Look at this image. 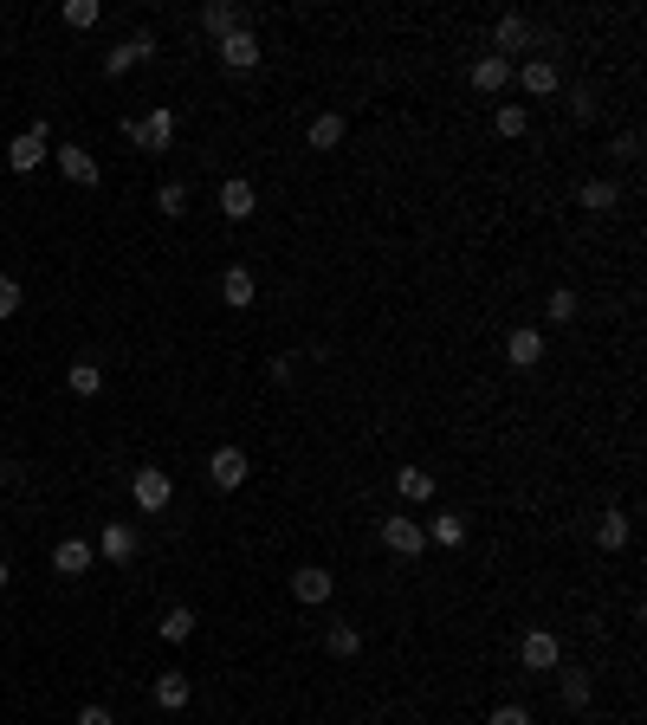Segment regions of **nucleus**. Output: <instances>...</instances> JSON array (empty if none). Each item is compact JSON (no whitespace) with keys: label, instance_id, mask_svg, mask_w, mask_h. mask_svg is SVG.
<instances>
[{"label":"nucleus","instance_id":"obj_1","mask_svg":"<svg viewBox=\"0 0 647 725\" xmlns=\"http://www.w3.org/2000/svg\"><path fill=\"white\" fill-rule=\"evenodd\" d=\"M123 130H130V143H143L149 156H162V149L175 143V111H149V117H130Z\"/></svg>","mask_w":647,"mask_h":725},{"label":"nucleus","instance_id":"obj_2","mask_svg":"<svg viewBox=\"0 0 647 725\" xmlns=\"http://www.w3.org/2000/svg\"><path fill=\"white\" fill-rule=\"evenodd\" d=\"M130 499L143 505V512H162V505L175 499V480L162 467H136V480H130Z\"/></svg>","mask_w":647,"mask_h":725},{"label":"nucleus","instance_id":"obj_3","mask_svg":"<svg viewBox=\"0 0 647 725\" xmlns=\"http://www.w3.org/2000/svg\"><path fill=\"white\" fill-rule=\"evenodd\" d=\"M518 661H525V667H531V674H550V667H557V661H563V641H557V635H550V628H531V635H525V641H518Z\"/></svg>","mask_w":647,"mask_h":725},{"label":"nucleus","instance_id":"obj_4","mask_svg":"<svg viewBox=\"0 0 647 725\" xmlns=\"http://www.w3.org/2000/svg\"><path fill=\"white\" fill-rule=\"evenodd\" d=\"M39 162H46V117H39V130H26V136H13V143H7V169L13 175H33Z\"/></svg>","mask_w":647,"mask_h":725},{"label":"nucleus","instance_id":"obj_5","mask_svg":"<svg viewBox=\"0 0 647 725\" xmlns=\"http://www.w3.org/2000/svg\"><path fill=\"white\" fill-rule=\"evenodd\" d=\"M220 65H227V72H253V65H259V39H253V26H240V33L220 39Z\"/></svg>","mask_w":647,"mask_h":725},{"label":"nucleus","instance_id":"obj_6","mask_svg":"<svg viewBox=\"0 0 647 725\" xmlns=\"http://www.w3.org/2000/svg\"><path fill=\"white\" fill-rule=\"evenodd\" d=\"M382 544H389L395 557H421V544H428V531H421L415 518H382Z\"/></svg>","mask_w":647,"mask_h":725},{"label":"nucleus","instance_id":"obj_7","mask_svg":"<svg viewBox=\"0 0 647 725\" xmlns=\"http://www.w3.org/2000/svg\"><path fill=\"white\" fill-rule=\"evenodd\" d=\"M149 52H156V39L136 33V39H123V46H110V52H104V72H110V78H123V72H136Z\"/></svg>","mask_w":647,"mask_h":725},{"label":"nucleus","instance_id":"obj_8","mask_svg":"<svg viewBox=\"0 0 647 725\" xmlns=\"http://www.w3.org/2000/svg\"><path fill=\"white\" fill-rule=\"evenodd\" d=\"M208 480H214L220 492L246 486V454H240V447H214V460H208Z\"/></svg>","mask_w":647,"mask_h":725},{"label":"nucleus","instance_id":"obj_9","mask_svg":"<svg viewBox=\"0 0 647 725\" xmlns=\"http://www.w3.org/2000/svg\"><path fill=\"white\" fill-rule=\"evenodd\" d=\"M59 169H65V182H78V188H91V182H98V156H91V149H78V143H65L59 149Z\"/></svg>","mask_w":647,"mask_h":725},{"label":"nucleus","instance_id":"obj_10","mask_svg":"<svg viewBox=\"0 0 647 725\" xmlns=\"http://www.w3.org/2000/svg\"><path fill=\"white\" fill-rule=\"evenodd\" d=\"M492 46H499V59H512V52L531 46V20H518V13H505L499 26H492Z\"/></svg>","mask_w":647,"mask_h":725},{"label":"nucleus","instance_id":"obj_11","mask_svg":"<svg viewBox=\"0 0 647 725\" xmlns=\"http://www.w3.org/2000/svg\"><path fill=\"white\" fill-rule=\"evenodd\" d=\"M188 700H195L188 674H175V667H169V674H156V706H162V713H182Z\"/></svg>","mask_w":647,"mask_h":725},{"label":"nucleus","instance_id":"obj_12","mask_svg":"<svg viewBox=\"0 0 647 725\" xmlns=\"http://www.w3.org/2000/svg\"><path fill=\"white\" fill-rule=\"evenodd\" d=\"M201 26H208L214 39H227V33H240V26H246V13L233 7V0H208V7H201Z\"/></svg>","mask_w":647,"mask_h":725},{"label":"nucleus","instance_id":"obj_13","mask_svg":"<svg viewBox=\"0 0 647 725\" xmlns=\"http://www.w3.org/2000/svg\"><path fill=\"white\" fill-rule=\"evenodd\" d=\"M292 596H298V603H311V609H318V603H330V570L305 564V570L292 577Z\"/></svg>","mask_w":647,"mask_h":725},{"label":"nucleus","instance_id":"obj_14","mask_svg":"<svg viewBox=\"0 0 647 725\" xmlns=\"http://www.w3.org/2000/svg\"><path fill=\"white\" fill-rule=\"evenodd\" d=\"M505 357H512V369H538L544 363V337L538 331H512L505 337Z\"/></svg>","mask_w":647,"mask_h":725},{"label":"nucleus","instance_id":"obj_15","mask_svg":"<svg viewBox=\"0 0 647 725\" xmlns=\"http://www.w3.org/2000/svg\"><path fill=\"white\" fill-rule=\"evenodd\" d=\"M52 570H59V577H85V570H91V544L85 538H65L59 551H52Z\"/></svg>","mask_w":647,"mask_h":725},{"label":"nucleus","instance_id":"obj_16","mask_svg":"<svg viewBox=\"0 0 647 725\" xmlns=\"http://www.w3.org/2000/svg\"><path fill=\"white\" fill-rule=\"evenodd\" d=\"M505 78H512V59H499V52L473 59V91H505Z\"/></svg>","mask_w":647,"mask_h":725},{"label":"nucleus","instance_id":"obj_17","mask_svg":"<svg viewBox=\"0 0 647 725\" xmlns=\"http://www.w3.org/2000/svg\"><path fill=\"white\" fill-rule=\"evenodd\" d=\"M253 208H259L253 182H227V188H220V214H227V221H246Z\"/></svg>","mask_w":647,"mask_h":725},{"label":"nucleus","instance_id":"obj_18","mask_svg":"<svg viewBox=\"0 0 647 725\" xmlns=\"http://www.w3.org/2000/svg\"><path fill=\"white\" fill-rule=\"evenodd\" d=\"M518 85H525V91H531V98H550V91H557V85H563V78H557V65H550V59H531V65H525V72H518Z\"/></svg>","mask_w":647,"mask_h":725},{"label":"nucleus","instance_id":"obj_19","mask_svg":"<svg viewBox=\"0 0 647 725\" xmlns=\"http://www.w3.org/2000/svg\"><path fill=\"white\" fill-rule=\"evenodd\" d=\"M98 551L110 557V564H130V557H136V531H130V525H104Z\"/></svg>","mask_w":647,"mask_h":725},{"label":"nucleus","instance_id":"obj_20","mask_svg":"<svg viewBox=\"0 0 647 725\" xmlns=\"http://www.w3.org/2000/svg\"><path fill=\"white\" fill-rule=\"evenodd\" d=\"M395 486H402L408 505H428L434 499V473L428 467H402V473H395Z\"/></svg>","mask_w":647,"mask_h":725},{"label":"nucleus","instance_id":"obj_21","mask_svg":"<svg viewBox=\"0 0 647 725\" xmlns=\"http://www.w3.org/2000/svg\"><path fill=\"white\" fill-rule=\"evenodd\" d=\"M253 292H259V285H253V272H246V266H233L227 279H220V298H227L233 311H246V305H253Z\"/></svg>","mask_w":647,"mask_h":725},{"label":"nucleus","instance_id":"obj_22","mask_svg":"<svg viewBox=\"0 0 647 725\" xmlns=\"http://www.w3.org/2000/svg\"><path fill=\"white\" fill-rule=\"evenodd\" d=\"M428 538L447 544V551H460V544H466V518H460V512H440L434 525H428Z\"/></svg>","mask_w":647,"mask_h":725},{"label":"nucleus","instance_id":"obj_23","mask_svg":"<svg viewBox=\"0 0 647 725\" xmlns=\"http://www.w3.org/2000/svg\"><path fill=\"white\" fill-rule=\"evenodd\" d=\"M576 201H583L589 214H609L622 195H615V182H583V188H576Z\"/></svg>","mask_w":647,"mask_h":725},{"label":"nucleus","instance_id":"obj_24","mask_svg":"<svg viewBox=\"0 0 647 725\" xmlns=\"http://www.w3.org/2000/svg\"><path fill=\"white\" fill-rule=\"evenodd\" d=\"M65 382H72V395H98V389H104V369L85 357V363H72V369H65Z\"/></svg>","mask_w":647,"mask_h":725},{"label":"nucleus","instance_id":"obj_25","mask_svg":"<svg viewBox=\"0 0 647 725\" xmlns=\"http://www.w3.org/2000/svg\"><path fill=\"white\" fill-rule=\"evenodd\" d=\"M596 544H602V551H622V544H628V518H622V512H602Z\"/></svg>","mask_w":647,"mask_h":725},{"label":"nucleus","instance_id":"obj_26","mask_svg":"<svg viewBox=\"0 0 647 725\" xmlns=\"http://www.w3.org/2000/svg\"><path fill=\"white\" fill-rule=\"evenodd\" d=\"M337 143H343V117L324 111L318 123H311V149H337Z\"/></svg>","mask_w":647,"mask_h":725},{"label":"nucleus","instance_id":"obj_27","mask_svg":"<svg viewBox=\"0 0 647 725\" xmlns=\"http://www.w3.org/2000/svg\"><path fill=\"white\" fill-rule=\"evenodd\" d=\"M525 104H499V111H492V130H499V136H525Z\"/></svg>","mask_w":647,"mask_h":725},{"label":"nucleus","instance_id":"obj_28","mask_svg":"<svg viewBox=\"0 0 647 725\" xmlns=\"http://www.w3.org/2000/svg\"><path fill=\"white\" fill-rule=\"evenodd\" d=\"M330 654H343V661H350V654H363V628L337 622V628H330Z\"/></svg>","mask_w":647,"mask_h":725},{"label":"nucleus","instance_id":"obj_29","mask_svg":"<svg viewBox=\"0 0 647 725\" xmlns=\"http://www.w3.org/2000/svg\"><path fill=\"white\" fill-rule=\"evenodd\" d=\"M195 635V609H169L162 615V641H188Z\"/></svg>","mask_w":647,"mask_h":725},{"label":"nucleus","instance_id":"obj_30","mask_svg":"<svg viewBox=\"0 0 647 725\" xmlns=\"http://www.w3.org/2000/svg\"><path fill=\"white\" fill-rule=\"evenodd\" d=\"M98 0H65V26H78V33H85V26H98Z\"/></svg>","mask_w":647,"mask_h":725},{"label":"nucleus","instance_id":"obj_31","mask_svg":"<svg viewBox=\"0 0 647 725\" xmlns=\"http://www.w3.org/2000/svg\"><path fill=\"white\" fill-rule=\"evenodd\" d=\"M156 208H162V214H182V208H188V188H182V182H162V188H156Z\"/></svg>","mask_w":647,"mask_h":725},{"label":"nucleus","instance_id":"obj_32","mask_svg":"<svg viewBox=\"0 0 647 725\" xmlns=\"http://www.w3.org/2000/svg\"><path fill=\"white\" fill-rule=\"evenodd\" d=\"M550 318H557V324L576 318V292H570V285H557V292H550Z\"/></svg>","mask_w":647,"mask_h":725},{"label":"nucleus","instance_id":"obj_33","mask_svg":"<svg viewBox=\"0 0 647 725\" xmlns=\"http://www.w3.org/2000/svg\"><path fill=\"white\" fill-rule=\"evenodd\" d=\"M563 700L583 713V706H589V674H563Z\"/></svg>","mask_w":647,"mask_h":725},{"label":"nucleus","instance_id":"obj_34","mask_svg":"<svg viewBox=\"0 0 647 725\" xmlns=\"http://www.w3.org/2000/svg\"><path fill=\"white\" fill-rule=\"evenodd\" d=\"M20 279H0V318H13V311H20Z\"/></svg>","mask_w":647,"mask_h":725},{"label":"nucleus","instance_id":"obj_35","mask_svg":"<svg viewBox=\"0 0 647 725\" xmlns=\"http://www.w3.org/2000/svg\"><path fill=\"white\" fill-rule=\"evenodd\" d=\"M615 156L635 162V156H641V136H635V130H622V136H615Z\"/></svg>","mask_w":647,"mask_h":725},{"label":"nucleus","instance_id":"obj_36","mask_svg":"<svg viewBox=\"0 0 647 725\" xmlns=\"http://www.w3.org/2000/svg\"><path fill=\"white\" fill-rule=\"evenodd\" d=\"M492 725H531V713H525V706H499V713H492Z\"/></svg>","mask_w":647,"mask_h":725},{"label":"nucleus","instance_id":"obj_37","mask_svg":"<svg viewBox=\"0 0 647 725\" xmlns=\"http://www.w3.org/2000/svg\"><path fill=\"white\" fill-rule=\"evenodd\" d=\"M78 725H117V719H110V706H85V713H78Z\"/></svg>","mask_w":647,"mask_h":725},{"label":"nucleus","instance_id":"obj_38","mask_svg":"<svg viewBox=\"0 0 647 725\" xmlns=\"http://www.w3.org/2000/svg\"><path fill=\"white\" fill-rule=\"evenodd\" d=\"M0 590H7V564H0Z\"/></svg>","mask_w":647,"mask_h":725}]
</instances>
